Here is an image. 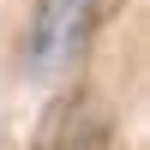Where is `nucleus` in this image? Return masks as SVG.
Listing matches in <instances>:
<instances>
[{"label":"nucleus","mask_w":150,"mask_h":150,"mask_svg":"<svg viewBox=\"0 0 150 150\" xmlns=\"http://www.w3.org/2000/svg\"><path fill=\"white\" fill-rule=\"evenodd\" d=\"M90 24H96V0H36L30 30H24V66H30V78H54L90 42Z\"/></svg>","instance_id":"obj_1"},{"label":"nucleus","mask_w":150,"mask_h":150,"mask_svg":"<svg viewBox=\"0 0 150 150\" xmlns=\"http://www.w3.org/2000/svg\"><path fill=\"white\" fill-rule=\"evenodd\" d=\"M54 150H102V120L96 114H72V126L60 132Z\"/></svg>","instance_id":"obj_2"}]
</instances>
